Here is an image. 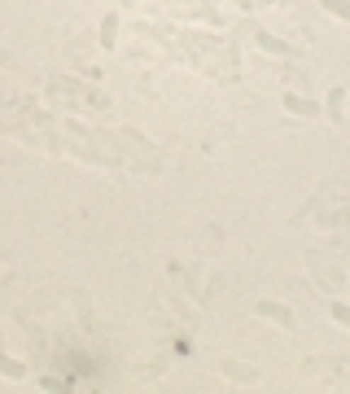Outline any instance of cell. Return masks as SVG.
Listing matches in <instances>:
<instances>
[{
  "mask_svg": "<svg viewBox=\"0 0 350 394\" xmlns=\"http://www.w3.org/2000/svg\"><path fill=\"white\" fill-rule=\"evenodd\" d=\"M53 97L57 101H74V110H84V114H101L106 105H110V97L92 92L84 84H74V79H53Z\"/></svg>",
  "mask_w": 350,
  "mask_h": 394,
  "instance_id": "1",
  "label": "cell"
},
{
  "mask_svg": "<svg viewBox=\"0 0 350 394\" xmlns=\"http://www.w3.org/2000/svg\"><path fill=\"white\" fill-rule=\"evenodd\" d=\"M259 320L289 329V324H293V315H289V307H281V302H259Z\"/></svg>",
  "mask_w": 350,
  "mask_h": 394,
  "instance_id": "2",
  "label": "cell"
},
{
  "mask_svg": "<svg viewBox=\"0 0 350 394\" xmlns=\"http://www.w3.org/2000/svg\"><path fill=\"white\" fill-rule=\"evenodd\" d=\"M311 272H320V285H324V289H337V285H341V268H333V263L311 258Z\"/></svg>",
  "mask_w": 350,
  "mask_h": 394,
  "instance_id": "3",
  "label": "cell"
},
{
  "mask_svg": "<svg viewBox=\"0 0 350 394\" xmlns=\"http://www.w3.org/2000/svg\"><path fill=\"white\" fill-rule=\"evenodd\" d=\"M285 110L311 119V114H320V105H315V101H307V97H298V92H285Z\"/></svg>",
  "mask_w": 350,
  "mask_h": 394,
  "instance_id": "4",
  "label": "cell"
},
{
  "mask_svg": "<svg viewBox=\"0 0 350 394\" xmlns=\"http://www.w3.org/2000/svg\"><path fill=\"white\" fill-rule=\"evenodd\" d=\"M0 373H5V377H27V363H18V359H9V355H0Z\"/></svg>",
  "mask_w": 350,
  "mask_h": 394,
  "instance_id": "5",
  "label": "cell"
},
{
  "mask_svg": "<svg viewBox=\"0 0 350 394\" xmlns=\"http://www.w3.org/2000/svg\"><path fill=\"white\" fill-rule=\"evenodd\" d=\"M324 9H329L333 18H341V22H350V0H324Z\"/></svg>",
  "mask_w": 350,
  "mask_h": 394,
  "instance_id": "6",
  "label": "cell"
},
{
  "mask_svg": "<svg viewBox=\"0 0 350 394\" xmlns=\"http://www.w3.org/2000/svg\"><path fill=\"white\" fill-rule=\"evenodd\" d=\"M223 373L237 377V381H254V368H241V363H223Z\"/></svg>",
  "mask_w": 350,
  "mask_h": 394,
  "instance_id": "7",
  "label": "cell"
},
{
  "mask_svg": "<svg viewBox=\"0 0 350 394\" xmlns=\"http://www.w3.org/2000/svg\"><path fill=\"white\" fill-rule=\"evenodd\" d=\"M341 101H346V92H341V88H333V92H329V114H333V119L341 114Z\"/></svg>",
  "mask_w": 350,
  "mask_h": 394,
  "instance_id": "8",
  "label": "cell"
},
{
  "mask_svg": "<svg viewBox=\"0 0 350 394\" xmlns=\"http://www.w3.org/2000/svg\"><path fill=\"white\" fill-rule=\"evenodd\" d=\"M333 320H337V324H346V329H350V307H346V302H337V307H333Z\"/></svg>",
  "mask_w": 350,
  "mask_h": 394,
  "instance_id": "9",
  "label": "cell"
},
{
  "mask_svg": "<svg viewBox=\"0 0 350 394\" xmlns=\"http://www.w3.org/2000/svg\"><path fill=\"white\" fill-rule=\"evenodd\" d=\"M259 44H263V48H267V53H289V48H285V44H281V40H271V35H259Z\"/></svg>",
  "mask_w": 350,
  "mask_h": 394,
  "instance_id": "10",
  "label": "cell"
},
{
  "mask_svg": "<svg viewBox=\"0 0 350 394\" xmlns=\"http://www.w3.org/2000/svg\"><path fill=\"white\" fill-rule=\"evenodd\" d=\"M114 26H118V22H114V18H106V26H101V40H106V44H114Z\"/></svg>",
  "mask_w": 350,
  "mask_h": 394,
  "instance_id": "11",
  "label": "cell"
}]
</instances>
